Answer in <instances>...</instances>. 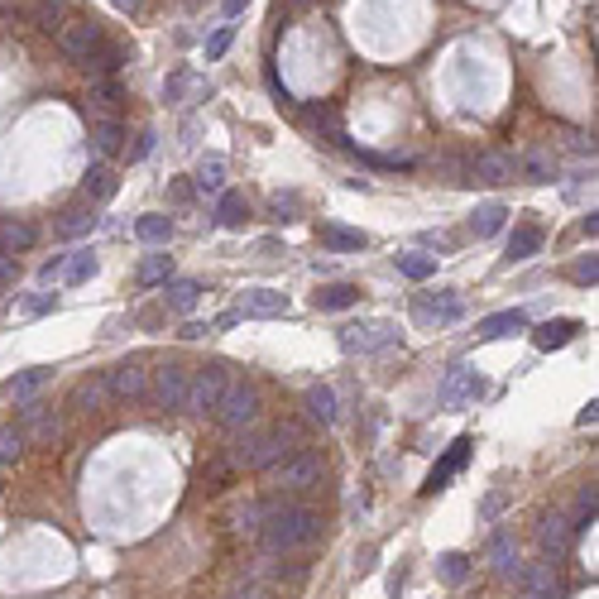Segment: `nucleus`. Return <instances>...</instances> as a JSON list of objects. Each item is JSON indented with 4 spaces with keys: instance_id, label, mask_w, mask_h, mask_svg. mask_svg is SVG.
Masks as SVG:
<instances>
[{
    "instance_id": "42",
    "label": "nucleus",
    "mask_w": 599,
    "mask_h": 599,
    "mask_svg": "<svg viewBox=\"0 0 599 599\" xmlns=\"http://www.w3.org/2000/svg\"><path fill=\"white\" fill-rule=\"evenodd\" d=\"M594 513H599V494H594V485H585V489H580V498H575V518H571V527H575V532L590 527Z\"/></svg>"
},
{
    "instance_id": "16",
    "label": "nucleus",
    "mask_w": 599,
    "mask_h": 599,
    "mask_svg": "<svg viewBox=\"0 0 599 599\" xmlns=\"http://www.w3.org/2000/svg\"><path fill=\"white\" fill-rule=\"evenodd\" d=\"M575 331H580V322H575V317L542 322L537 331H532V345H537V351H561V345H571V341H575Z\"/></svg>"
},
{
    "instance_id": "29",
    "label": "nucleus",
    "mask_w": 599,
    "mask_h": 599,
    "mask_svg": "<svg viewBox=\"0 0 599 599\" xmlns=\"http://www.w3.org/2000/svg\"><path fill=\"white\" fill-rule=\"evenodd\" d=\"M48 374H53V370H24V374L5 379V384H0V393H5V398H20V403H24V398L34 393V389L48 384Z\"/></svg>"
},
{
    "instance_id": "1",
    "label": "nucleus",
    "mask_w": 599,
    "mask_h": 599,
    "mask_svg": "<svg viewBox=\"0 0 599 599\" xmlns=\"http://www.w3.org/2000/svg\"><path fill=\"white\" fill-rule=\"evenodd\" d=\"M259 527H264V546H269V552H293V546H303V542L317 537L322 518L307 504H293V508L269 513V523H259Z\"/></svg>"
},
{
    "instance_id": "34",
    "label": "nucleus",
    "mask_w": 599,
    "mask_h": 599,
    "mask_svg": "<svg viewBox=\"0 0 599 599\" xmlns=\"http://www.w3.org/2000/svg\"><path fill=\"white\" fill-rule=\"evenodd\" d=\"M307 412H312V418H317V422H336V393H331L326 384H312L307 389Z\"/></svg>"
},
{
    "instance_id": "48",
    "label": "nucleus",
    "mask_w": 599,
    "mask_h": 599,
    "mask_svg": "<svg viewBox=\"0 0 599 599\" xmlns=\"http://www.w3.org/2000/svg\"><path fill=\"white\" fill-rule=\"evenodd\" d=\"M571 278H575V283H585V288H594V283H599V259L585 255V259H580L575 269H571Z\"/></svg>"
},
{
    "instance_id": "14",
    "label": "nucleus",
    "mask_w": 599,
    "mask_h": 599,
    "mask_svg": "<svg viewBox=\"0 0 599 599\" xmlns=\"http://www.w3.org/2000/svg\"><path fill=\"white\" fill-rule=\"evenodd\" d=\"M278 312H288V293L278 288H249L240 297V317H278Z\"/></svg>"
},
{
    "instance_id": "11",
    "label": "nucleus",
    "mask_w": 599,
    "mask_h": 599,
    "mask_svg": "<svg viewBox=\"0 0 599 599\" xmlns=\"http://www.w3.org/2000/svg\"><path fill=\"white\" fill-rule=\"evenodd\" d=\"M188 370H182V364H163V370L154 374V398H159V408H182V398H188Z\"/></svg>"
},
{
    "instance_id": "36",
    "label": "nucleus",
    "mask_w": 599,
    "mask_h": 599,
    "mask_svg": "<svg viewBox=\"0 0 599 599\" xmlns=\"http://www.w3.org/2000/svg\"><path fill=\"white\" fill-rule=\"evenodd\" d=\"M34 24L39 29H63L68 24V0H34Z\"/></svg>"
},
{
    "instance_id": "46",
    "label": "nucleus",
    "mask_w": 599,
    "mask_h": 599,
    "mask_svg": "<svg viewBox=\"0 0 599 599\" xmlns=\"http://www.w3.org/2000/svg\"><path fill=\"white\" fill-rule=\"evenodd\" d=\"M523 169H527V182H552V154L532 149V154L523 159Z\"/></svg>"
},
{
    "instance_id": "23",
    "label": "nucleus",
    "mask_w": 599,
    "mask_h": 599,
    "mask_svg": "<svg viewBox=\"0 0 599 599\" xmlns=\"http://www.w3.org/2000/svg\"><path fill=\"white\" fill-rule=\"evenodd\" d=\"M82 192H87V202H111L115 197V173L106 163H92L87 178H82Z\"/></svg>"
},
{
    "instance_id": "13",
    "label": "nucleus",
    "mask_w": 599,
    "mask_h": 599,
    "mask_svg": "<svg viewBox=\"0 0 599 599\" xmlns=\"http://www.w3.org/2000/svg\"><path fill=\"white\" fill-rule=\"evenodd\" d=\"M192 96H211V87L192 68H178L169 82H163V101H169V106H188Z\"/></svg>"
},
{
    "instance_id": "22",
    "label": "nucleus",
    "mask_w": 599,
    "mask_h": 599,
    "mask_svg": "<svg viewBox=\"0 0 599 599\" xmlns=\"http://www.w3.org/2000/svg\"><path fill=\"white\" fill-rule=\"evenodd\" d=\"M317 312H345V307H355L360 303V288L355 283H326V288H317Z\"/></svg>"
},
{
    "instance_id": "6",
    "label": "nucleus",
    "mask_w": 599,
    "mask_h": 599,
    "mask_svg": "<svg viewBox=\"0 0 599 599\" xmlns=\"http://www.w3.org/2000/svg\"><path fill=\"white\" fill-rule=\"evenodd\" d=\"M101 43H106V34H101V24H96V20H68V24L58 29V48L72 63H87Z\"/></svg>"
},
{
    "instance_id": "40",
    "label": "nucleus",
    "mask_w": 599,
    "mask_h": 599,
    "mask_svg": "<svg viewBox=\"0 0 599 599\" xmlns=\"http://www.w3.org/2000/svg\"><path fill=\"white\" fill-rule=\"evenodd\" d=\"M437 575L446 580V585H465V575H470V561H465L460 552H441V556H437Z\"/></svg>"
},
{
    "instance_id": "51",
    "label": "nucleus",
    "mask_w": 599,
    "mask_h": 599,
    "mask_svg": "<svg viewBox=\"0 0 599 599\" xmlns=\"http://www.w3.org/2000/svg\"><path fill=\"white\" fill-rule=\"evenodd\" d=\"M293 211H297V197H274V216H278V221H293Z\"/></svg>"
},
{
    "instance_id": "38",
    "label": "nucleus",
    "mask_w": 599,
    "mask_h": 599,
    "mask_svg": "<svg viewBox=\"0 0 599 599\" xmlns=\"http://www.w3.org/2000/svg\"><path fill=\"white\" fill-rule=\"evenodd\" d=\"M121 140H125L121 121H96V125H92V144H96V154H115V149H121Z\"/></svg>"
},
{
    "instance_id": "31",
    "label": "nucleus",
    "mask_w": 599,
    "mask_h": 599,
    "mask_svg": "<svg viewBox=\"0 0 599 599\" xmlns=\"http://www.w3.org/2000/svg\"><path fill=\"white\" fill-rule=\"evenodd\" d=\"M106 393H111L106 379H82V384L72 389V408H77V412H96V408L106 403Z\"/></svg>"
},
{
    "instance_id": "33",
    "label": "nucleus",
    "mask_w": 599,
    "mask_h": 599,
    "mask_svg": "<svg viewBox=\"0 0 599 599\" xmlns=\"http://www.w3.org/2000/svg\"><path fill=\"white\" fill-rule=\"evenodd\" d=\"M322 245L326 249H364L370 245V236H364V230H345V226H322Z\"/></svg>"
},
{
    "instance_id": "44",
    "label": "nucleus",
    "mask_w": 599,
    "mask_h": 599,
    "mask_svg": "<svg viewBox=\"0 0 599 599\" xmlns=\"http://www.w3.org/2000/svg\"><path fill=\"white\" fill-rule=\"evenodd\" d=\"M312 125H317V130H326V140H331V144H345V130H341V115H336V111H331V106H317V111H312Z\"/></svg>"
},
{
    "instance_id": "10",
    "label": "nucleus",
    "mask_w": 599,
    "mask_h": 599,
    "mask_svg": "<svg viewBox=\"0 0 599 599\" xmlns=\"http://www.w3.org/2000/svg\"><path fill=\"white\" fill-rule=\"evenodd\" d=\"M106 389L115 398H125V403H135V398L149 393V370H144L140 360H125V364H115V370L106 374Z\"/></svg>"
},
{
    "instance_id": "30",
    "label": "nucleus",
    "mask_w": 599,
    "mask_h": 599,
    "mask_svg": "<svg viewBox=\"0 0 599 599\" xmlns=\"http://www.w3.org/2000/svg\"><path fill=\"white\" fill-rule=\"evenodd\" d=\"M87 230H96V211L92 207H68L58 216V236H87Z\"/></svg>"
},
{
    "instance_id": "9",
    "label": "nucleus",
    "mask_w": 599,
    "mask_h": 599,
    "mask_svg": "<svg viewBox=\"0 0 599 599\" xmlns=\"http://www.w3.org/2000/svg\"><path fill=\"white\" fill-rule=\"evenodd\" d=\"M479 393H485V379H479L475 370H465V364H456V370H446V379H441V403H446V408L475 403Z\"/></svg>"
},
{
    "instance_id": "55",
    "label": "nucleus",
    "mask_w": 599,
    "mask_h": 599,
    "mask_svg": "<svg viewBox=\"0 0 599 599\" xmlns=\"http://www.w3.org/2000/svg\"><path fill=\"white\" fill-rule=\"evenodd\" d=\"M149 149H154V135H140V144H135V154H130V159H144Z\"/></svg>"
},
{
    "instance_id": "20",
    "label": "nucleus",
    "mask_w": 599,
    "mask_h": 599,
    "mask_svg": "<svg viewBox=\"0 0 599 599\" xmlns=\"http://www.w3.org/2000/svg\"><path fill=\"white\" fill-rule=\"evenodd\" d=\"M504 221H508V207H504V202H479V207L470 211V236H475V240H489V236H498V230H504Z\"/></svg>"
},
{
    "instance_id": "32",
    "label": "nucleus",
    "mask_w": 599,
    "mask_h": 599,
    "mask_svg": "<svg viewBox=\"0 0 599 599\" xmlns=\"http://www.w3.org/2000/svg\"><path fill=\"white\" fill-rule=\"evenodd\" d=\"M197 297H202V288H197L192 278H178V283H169V288H163V303H169V312H192Z\"/></svg>"
},
{
    "instance_id": "52",
    "label": "nucleus",
    "mask_w": 599,
    "mask_h": 599,
    "mask_svg": "<svg viewBox=\"0 0 599 599\" xmlns=\"http://www.w3.org/2000/svg\"><path fill=\"white\" fill-rule=\"evenodd\" d=\"M580 427H594L599 422V403H590V408H580V418H575Z\"/></svg>"
},
{
    "instance_id": "50",
    "label": "nucleus",
    "mask_w": 599,
    "mask_h": 599,
    "mask_svg": "<svg viewBox=\"0 0 599 599\" xmlns=\"http://www.w3.org/2000/svg\"><path fill=\"white\" fill-rule=\"evenodd\" d=\"M53 303H58L53 293H39V297H24V312H29V317H39V312H48Z\"/></svg>"
},
{
    "instance_id": "2",
    "label": "nucleus",
    "mask_w": 599,
    "mask_h": 599,
    "mask_svg": "<svg viewBox=\"0 0 599 599\" xmlns=\"http://www.w3.org/2000/svg\"><path fill=\"white\" fill-rule=\"evenodd\" d=\"M216 412V422L230 427V431H240L259 418V389L255 384H245V379H230L226 393H221V403L211 408Z\"/></svg>"
},
{
    "instance_id": "43",
    "label": "nucleus",
    "mask_w": 599,
    "mask_h": 599,
    "mask_svg": "<svg viewBox=\"0 0 599 599\" xmlns=\"http://www.w3.org/2000/svg\"><path fill=\"white\" fill-rule=\"evenodd\" d=\"M24 456V431L20 427H0V465H14Z\"/></svg>"
},
{
    "instance_id": "18",
    "label": "nucleus",
    "mask_w": 599,
    "mask_h": 599,
    "mask_svg": "<svg viewBox=\"0 0 599 599\" xmlns=\"http://www.w3.org/2000/svg\"><path fill=\"white\" fill-rule=\"evenodd\" d=\"M571 537H575V527H571V518H565V513H552V518H542L537 542H542V552H546V556H561L565 546H571Z\"/></svg>"
},
{
    "instance_id": "7",
    "label": "nucleus",
    "mask_w": 599,
    "mask_h": 599,
    "mask_svg": "<svg viewBox=\"0 0 599 599\" xmlns=\"http://www.w3.org/2000/svg\"><path fill=\"white\" fill-rule=\"evenodd\" d=\"M398 341V326L393 322H364V326H345L341 331V351L351 355H370V351H384V345Z\"/></svg>"
},
{
    "instance_id": "35",
    "label": "nucleus",
    "mask_w": 599,
    "mask_h": 599,
    "mask_svg": "<svg viewBox=\"0 0 599 599\" xmlns=\"http://www.w3.org/2000/svg\"><path fill=\"white\" fill-rule=\"evenodd\" d=\"M121 63H125V48H115V43H101L96 53L82 63V68H92V72H101V77H111V72H121Z\"/></svg>"
},
{
    "instance_id": "24",
    "label": "nucleus",
    "mask_w": 599,
    "mask_h": 599,
    "mask_svg": "<svg viewBox=\"0 0 599 599\" xmlns=\"http://www.w3.org/2000/svg\"><path fill=\"white\" fill-rule=\"evenodd\" d=\"M135 278L144 283V288H154V283H169V278H173V255H169V249H159V255H144L140 269H135Z\"/></svg>"
},
{
    "instance_id": "28",
    "label": "nucleus",
    "mask_w": 599,
    "mask_h": 599,
    "mask_svg": "<svg viewBox=\"0 0 599 599\" xmlns=\"http://www.w3.org/2000/svg\"><path fill=\"white\" fill-rule=\"evenodd\" d=\"M226 188V154H207L197 163V192H221Z\"/></svg>"
},
{
    "instance_id": "47",
    "label": "nucleus",
    "mask_w": 599,
    "mask_h": 599,
    "mask_svg": "<svg viewBox=\"0 0 599 599\" xmlns=\"http://www.w3.org/2000/svg\"><path fill=\"white\" fill-rule=\"evenodd\" d=\"M364 169H384V173H393V169H412V159H389V154H355Z\"/></svg>"
},
{
    "instance_id": "37",
    "label": "nucleus",
    "mask_w": 599,
    "mask_h": 599,
    "mask_svg": "<svg viewBox=\"0 0 599 599\" xmlns=\"http://www.w3.org/2000/svg\"><path fill=\"white\" fill-rule=\"evenodd\" d=\"M115 106H121V87H115V82H96L92 87V111L101 115V121H115Z\"/></svg>"
},
{
    "instance_id": "4",
    "label": "nucleus",
    "mask_w": 599,
    "mask_h": 599,
    "mask_svg": "<svg viewBox=\"0 0 599 599\" xmlns=\"http://www.w3.org/2000/svg\"><path fill=\"white\" fill-rule=\"evenodd\" d=\"M226 384H230L226 364H202V370L188 379V398H182V408H192V412H211L216 403H221Z\"/></svg>"
},
{
    "instance_id": "58",
    "label": "nucleus",
    "mask_w": 599,
    "mask_h": 599,
    "mask_svg": "<svg viewBox=\"0 0 599 599\" xmlns=\"http://www.w3.org/2000/svg\"><path fill=\"white\" fill-rule=\"evenodd\" d=\"M236 599H264V590H245V594H236Z\"/></svg>"
},
{
    "instance_id": "49",
    "label": "nucleus",
    "mask_w": 599,
    "mask_h": 599,
    "mask_svg": "<svg viewBox=\"0 0 599 599\" xmlns=\"http://www.w3.org/2000/svg\"><path fill=\"white\" fill-rule=\"evenodd\" d=\"M230 39H236V29H230V24H221V29H216V34L207 39V58L216 63V58H221L226 48H230Z\"/></svg>"
},
{
    "instance_id": "27",
    "label": "nucleus",
    "mask_w": 599,
    "mask_h": 599,
    "mask_svg": "<svg viewBox=\"0 0 599 599\" xmlns=\"http://www.w3.org/2000/svg\"><path fill=\"white\" fill-rule=\"evenodd\" d=\"M135 236L144 245H169L173 240V221H169V216H159V211H149V216H140V221H135Z\"/></svg>"
},
{
    "instance_id": "15",
    "label": "nucleus",
    "mask_w": 599,
    "mask_h": 599,
    "mask_svg": "<svg viewBox=\"0 0 599 599\" xmlns=\"http://www.w3.org/2000/svg\"><path fill=\"white\" fill-rule=\"evenodd\" d=\"M489 565H494V575H504V580H518L523 561H518V546H513V537H508V532H494V537H489Z\"/></svg>"
},
{
    "instance_id": "25",
    "label": "nucleus",
    "mask_w": 599,
    "mask_h": 599,
    "mask_svg": "<svg viewBox=\"0 0 599 599\" xmlns=\"http://www.w3.org/2000/svg\"><path fill=\"white\" fill-rule=\"evenodd\" d=\"M460 312H465V303L456 293H431L427 303H422V317H431V322H460Z\"/></svg>"
},
{
    "instance_id": "21",
    "label": "nucleus",
    "mask_w": 599,
    "mask_h": 599,
    "mask_svg": "<svg viewBox=\"0 0 599 599\" xmlns=\"http://www.w3.org/2000/svg\"><path fill=\"white\" fill-rule=\"evenodd\" d=\"M542 226H518V230H513V236H508V249H504V259L508 264H523V259H532V255H537V249H542Z\"/></svg>"
},
{
    "instance_id": "53",
    "label": "nucleus",
    "mask_w": 599,
    "mask_h": 599,
    "mask_svg": "<svg viewBox=\"0 0 599 599\" xmlns=\"http://www.w3.org/2000/svg\"><path fill=\"white\" fill-rule=\"evenodd\" d=\"M580 230H585V236H590V240H594V236H599V216H594V211H590V216H585V221H580Z\"/></svg>"
},
{
    "instance_id": "3",
    "label": "nucleus",
    "mask_w": 599,
    "mask_h": 599,
    "mask_svg": "<svg viewBox=\"0 0 599 599\" xmlns=\"http://www.w3.org/2000/svg\"><path fill=\"white\" fill-rule=\"evenodd\" d=\"M297 451L293 446V437L288 431H259V437H249L245 446H240V465L245 470H269V465H278V460H288Z\"/></svg>"
},
{
    "instance_id": "12",
    "label": "nucleus",
    "mask_w": 599,
    "mask_h": 599,
    "mask_svg": "<svg viewBox=\"0 0 599 599\" xmlns=\"http://www.w3.org/2000/svg\"><path fill=\"white\" fill-rule=\"evenodd\" d=\"M518 331H527V312L523 307H508V312H494V317H485L475 326L479 341H504V336H518Z\"/></svg>"
},
{
    "instance_id": "56",
    "label": "nucleus",
    "mask_w": 599,
    "mask_h": 599,
    "mask_svg": "<svg viewBox=\"0 0 599 599\" xmlns=\"http://www.w3.org/2000/svg\"><path fill=\"white\" fill-rule=\"evenodd\" d=\"M202 331H207L202 322H188V326H182V341H197V336H202Z\"/></svg>"
},
{
    "instance_id": "8",
    "label": "nucleus",
    "mask_w": 599,
    "mask_h": 599,
    "mask_svg": "<svg viewBox=\"0 0 599 599\" xmlns=\"http://www.w3.org/2000/svg\"><path fill=\"white\" fill-rule=\"evenodd\" d=\"M317 479H322V456L293 451L288 460H278V485L283 489H312Z\"/></svg>"
},
{
    "instance_id": "5",
    "label": "nucleus",
    "mask_w": 599,
    "mask_h": 599,
    "mask_svg": "<svg viewBox=\"0 0 599 599\" xmlns=\"http://www.w3.org/2000/svg\"><path fill=\"white\" fill-rule=\"evenodd\" d=\"M20 431H24V441H34V446H53L63 437V418L48 403H39V398H24V408H20Z\"/></svg>"
},
{
    "instance_id": "17",
    "label": "nucleus",
    "mask_w": 599,
    "mask_h": 599,
    "mask_svg": "<svg viewBox=\"0 0 599 599\" xmlns=\"http://www.w3.org/2000/svg\"><path fill=\"white\" fill-rule=\"evenodd\" d=\"M470 446H475L470 437H460V441H451V451H446V456H441V465H437V470H431V479H427V485H422V489H427V494H437V489H446V479H451V475L460 470V465H465V460H470Z\"/></svg>"
},
{
    "instance_id": "45",
    "label": "nucleus",
    "mask_w": 599,
    "mask_h": 599,
    "mask_svg": "<svg viewBox=\"0 0 599 599\" xmlns=\"http://www.w3.org/2000/svg\"><path fill=\"white\" fill-rule=\"evenodd\" d=\"M0 240H5L10 249H29V245H34V226H24V221H5V226H0Z\"/></svg>"
},
{
    "instance_id": "19",
    "label": "nucleus",
    "mask_w": 599,
    "mask_h": 599,
    "mask_svg": "<svg viewBox=\"0 0 599 599\" xmlns=\"http://www.w3.org/2000/svg\"><path fill=\"white\" fill-rule=\"evenodd\" d=\"M513 169H518V163H513L508 154H479V159L470 163V178L498 188V182H513Z\"/></svg>"
},
{
    "instance_id": "41",
    "label": "nucleus",
    "mask_w": 599,
    "mask_h": 599,
    "mask_svg": "<svg viewBox=\"0 0 599 599\" xmlns=\"http://www.w3.org/2000/svg\"><path fill=\"white\" fill-rule=\"evenodd\" d=\"M398 274L412 278V283H422V278L437 274V259H431V255H398Z\"/></svg>"
},
{
    "instance_id": "57",
    "label": "nucleus",
    "mask_w": 599,
    "mask_h": 599,
    "mask_svg": "<svg viewBox=\"0 0 599 599\" xmlns=\"http://www.w3.org/2000/svg\"><path fill=\"white\" fill-rule=\"evenodd\" d=\"M245 5H249V0H226V14H240Z\"/></svg>"
},
{
    "instance_id": "54",
    "label": "nucleus",
    "mask_w": 599,
    "mask_h": 599,
    "mask_svg": "<svg viewBox=\"0 0 599 599\" xmlns=\"http://www.w3.org/2000/svg\"><path fill=\"white\" fill-rule=\"evenodd\" d=\"M111 5H115V10H125V14H140L144 0H111Z\"/></svg>"
},
{
    "instance_id": "39",
    "label": "nucleus",
    "mask_w": 599,
    "mask_h": 599,
    "mask_svg": "<svg viewBox=\"0 0 599 599\" xmlns=\"http://www.w3.org/2000/svg\"><path fill=\"white\" fill-rule=\"evenodd\" d=\"M245 216H249L245 197H240V192H221V207H216V221L236 230V226H245Z\"/></svg>"
},
{
    "instance_id": "26",
    "label": "nucleus",
    "mask_w": 599,
    "mask_h": 599,
    "mask_svg": "<svg viewBox=\"0 0 599 599\" xmlns=\"http://www.w3.org/2000/svg\"><path fill=\"white\" fill-rule=\"evenodd\" d=\"M87 278H96V255H92V249H72L68 264H63V278L58 283L77 288V283H87Z\"/></svg>"
}]
</instances>
